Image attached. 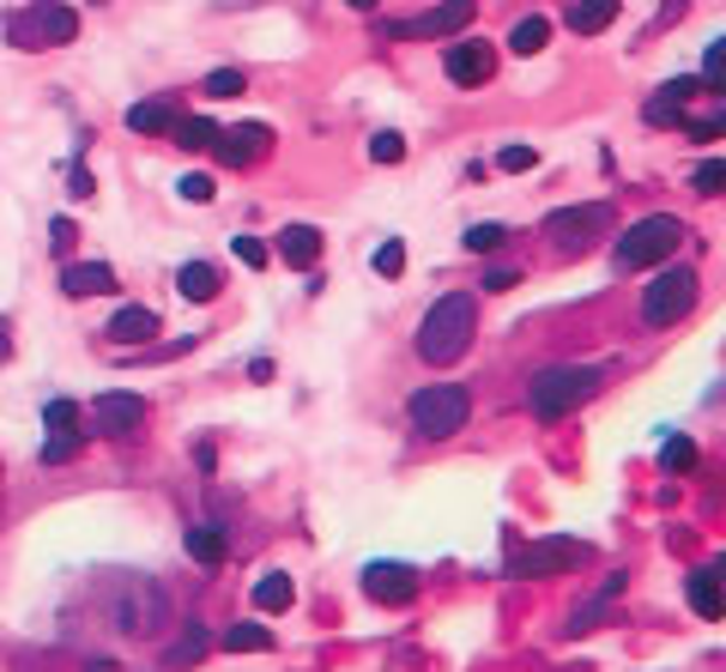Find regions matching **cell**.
Wrapping results in <instances>:
<instances>
[{
	"label": "cell",
	"instance_id": "27",
	"mask_svg": "<svg viewBox=\"0 0 726 672\" xmlns=\"http://www.w3.org/2000/svg\"><path fill=\"white\" fill-rule=\"evenodd\" d=\"M544 43H551V24H544L539 12H533V19H521V24L509 31V49H515V55H539Z\"/></svg>",
	"mask_w": 726,
	"mask_h": 672
},
{
	"label": "cell",
	"instance_id": "12",
	"mask_svg": "<svg viewBox=\"0 0 726 672\" xmlns=\"http://www.w3.org/2000/svg\"><path fill=\"white\" fill-rule=\"evenodd\" d=\"M91 424H97L103 436L139 431V424H146V400H139V394H97V400H91Z\"/></svg>",
	"mask_w": 726,
	"mask_h": 672
},
{
	"label": "cell",
	"instance_id": "1",
	"mask_svg": "<svg viewBox=\"0 0 726 672\" xmlns=\"http://www.w3.org/2000/svg\"><path fill=\"white\" fill-rule=\"evenodd\" d=\"M473 333H478V303L448 291L431 303V316H424V328H418V358L424 364H460Z\"/></svg>",
	"mask_w": 726,
	"mask_h": 672
},
{
	"label": "cell",
	"instance_id": "24",
	"mask_svg": "<svg viewBox=\"0 0 726 672\" xmlns=\"http://www.w3.org/2000/svg\"><path fill=\"white\" fill-rule=\"evenodd\" d=\"M176 122L182 115L170 110V103H134V110H127V127H134V134H170Z\"/></svg>",
	"mask_w": 726,
	"mask_h": 672
},
{
	"label": "cell",
	"instance_id": "44",
	"mask_svg": "<svg viewBox=\"0 0 726 672\" xmlns=\"http://www.w3.org/2000/svg\"><path fill=\"white\" fill-rule=\"evenodd\" d=\"M49 237H55V249H68V242H73V237H80V230H73V225H68V218H55V230H49Z\"/></svg>",
	"mask_w": 726,
	"mask_h": 672
},
{
	"label": "cell",
	"instance_id": "11",
	"mask_svg": "<svg viewBox=\"0 0 726 672\" xmlns=\"http://www.w3.org/2000/svg\"><path fill=\"white\" fill-rule=\"evenodd\" d=\"M443 73L454 85H490V73H497V49L490 43H478V37H466V43H454L448 55H443Z\"/></svg>",
	"mask_w": 726,
	"mask_h": 672
},
{
	"label": "cell",
	"instance_id": "23",
	"mask_svg": "<svg viewBox=\"0 0 726 672\" xmlns=\"http://www.w3.org/2000/svg\"><path fill=\"white\" fill-rule=\"evenodd\" d=\"M612 19H618V7H612V0H581V7H569V12H563V24H569V31H581V37L605 31Z\"/></svg>",
	"mask_w": 726,
	"mask_h": 672
},
{
	"label": "cell",
	"instance_id": "14",
	"mask_svg": "<svg viewBox=\"0 0 726 672\" xmlns=\"http://www.w3.org/2000/svg\"><path fill=\"white\" fill-rule=\"evenodd\" d=\"M212 649H218V637H212L206 624H182V637L170 642V649H164V672H188V666H200Z\"/></svg>",
	"mask_w": 726,
	"mask_h": 672
},
{
	"label": "cell",
	"instance_id": "32",
	"mask_svg": "<svg viewBox=\"0 0 726 672\" xmlns=\"http://www.w3.org/2000/svg\"><path fill=\"white\" fill-rule=\"evenodd\" d=\"M375 273H382V279H400V273H406V242H382V249H375Z\"/></svg>",
	"mask_w": 726,
	"mask_h": 672
},
{
	"label": "cell",
	"instance_id": "9",
	"mask_svg": "<svg viewBox=\"0 0 726 672\" xmlns=\"http://www.w3.org/2000/svg\"><path fill=\"white\" fill-rule=\"evenodd\" d=\"M581 558H588L581 539H533V546H521L509 558V576H557V570H569V564H581Z\"/></svg>",
	"mask_w": 726,
	"mask_h": 672
},
{
	"label": "cell",
	"instance_id": "26",
	"mask_svg": "<svg viewBox=\"0 0 726 672\" xmlns=\"http://www.w3.org/2000/svg\"><path fill=\"white\" fill-rule=\"evenodd\" d=\"M225 649L230 654H267L272 649V630L267 624H230L225 630Z\"/></svg>",
	"mask_w": 726,
	"mask_h": 672
},
{
	"label": "cell",
	"instance_id": "30",
	"mask_svg": "<svg viewBox=\"0 0 726 672\" xmlns=\"http://www.w3.org/2000/svg\"><path fill=\"white\" fill-rule=\"evenodd\" d=\"M49 436H85L80 431V406H73V400H49Z\"/></svg>",
	"mask_w": 726,
	"mask_h": 672
},
{
	"label": "cell",
	"instance_id": "36",
	"mask_svg": "<svg viewBox=\"0 0 726 672\" xmlns=\"http://www.w3.org/2000/svg\"><path fill=\"white\" fill-rule=\"evenodd\" d=\"M502 237H509L502 225H473V230H466V249H473V255H490Z\"/></svg>",
	"mask_w": 726,
	"mask_h": 672
},
{
	"label": "cell",
	"instance_id": "7",
	"mask_svg": "<svg viewBox=\"0 0 726 672\" xmlns=\"http://www.w3.org/2000/svg\"><path fill=\"white\" fill-rule=\"evenodd\" d=\"M696 303V273L691 267H666V273H654V286L642 291V321L647 328H672V321H684Z\"/></svg>",
	"mask_w": 726,
	"mask_h": 672
},
{
	"label": "cell",
	"instance_id": "40",
	"mask_svg": "<svg viewBox=\"0 0 726 672\" xmlns=\"http://www.w3.org/2000/svg\"><path fill=\"white\" fill-rule=\"evenodd\" d=\"M497 164H502V170H533L539 158H533V146H502Z\"/></svg>",
	"mask_w": 726,
	"mask_h": 672
},
{
	"label": "cell",
	"instance_id": "10",
	"mask_svg": "<svg viewBox=\"0 0 726 672\" xmlns=\"http://www.w3.org/2000/svg\"><path fill=\"white\" fill-rule=\"evenodd\" d=\"M363 593L375 606H412L418 600V570L412 564H363Z\"/></svg>",
	"mask_w": 726,
	"mask_h": 672
},
{
	"label": "cell",
	"instance_id": "37",
	"mask_svg": "<svg viewBox=\"0 0 726 672\" xmlns=\"http://www.w3.org/2000/svg\"><path fill=\"white\" fill-rule=\"evenodd\" d=\"M206 92H212V97H242V73L237 68H218L212 80H206Z\"/></svg>",
	"mask_w": 726,
	"mask_h": 672
},
{
	"label": "cell",
	"instance_id": "19",
	"mask_svg": "<svg viewBox=\"0 0 726 672\" xmlns=\"http://www.w3.org/2000/svg\"><path fill=\"white\" fill-rule=\"evenodd\" d=\"M466 24H473V7H431V12H418V19H412V31H424V37H460Z\"/></svg>",
	"mask_w": 726,
	"mask_h": 672
},
{
	"label": "cell",
	"instance_id": "2",
	"mask_svg": "<svg viewBox=\"0 0 726 672\" xmlns=\"http://www.w3.org/2000/svg\"><path fill=\"white\" fill-rule=\"evenodd\" d=\"M600 387H605L600 364H551V370H539L533 376V387H527V406H533V418L557 424V418H569L575 406H588Z\"/></svg>",
	"mask_w": 726,
	"mask_h": 672
},
{
	"label": "cell",
	"instance_id": "35",
	"mask_svg": "<svg viewBox=\"0 0 726 672\" xmlns=\"http://www.w3.org/2000/svg\"><path fill=\"white\" fill-rule=\"evenodd\" d=\"M80 448H85V436H49V443H43V461H49V467H61V461H73Z\"/></svg>",
	"mask_w": 726,
	"mask_h": 672
},
{
	"label": "cell",
	"instance_id": "13",
	"mask_svg": "<svg viewBox=\"0 0 726 672\" xmlns=\"http://www.w3.org/2000/svg\"><path fill=\"white\" fill-rule=\"evenodd\" d=\"M272 146V127L267 122H242L230 127V134H218V164H230V170H249L255 158Z\"/></svg>",
	"mask_w": 726,
	"mask_h": 672
},
{
	"label": "cell",
	"instance_id": "29",
	"mask_svg": "<svg viewBox=\"0 0 726 672\" xmlns=\"http://www.w3.org/2000/svg\"><path fill=\"white\" fill-rule=\"evenodd\" d=\"M660 467L666 473H691L696 467V443L691 436H666V443H660Z\"/></svg>",
	"mask_w": 726,
	"mask_h": 672
},
{
	"label": "cell",
	"instance_id": "3",
	"mask_svg": "<svg viewBox=\"0 0 726 672\" xmlns=\"http://www.w3.org/2000/svg\"><path fill=\"white\" fill-rule=\"evenodd\" d=\"M684 242V218H672V213H654V218H635V225L618 237V249H612V261H618V273H642V267H654V261H666L672 249Z\"/></svg>",
	"mask_w": 726,
	"mask_h": 672
},
{
	"label": "cell",
	"instance_id": "18",
	"mask_svg": "<svg viewBox=\"0 0 726 672\" xmlns=\"http://www.w3.org/2000/svg\"><path fill=\"white\" fill-rule=\"evenodd\" d=\"M110 333L122 345H146L152 333H158V316H152V309H139V303H127V309H115L110 316Z\"/></svg>",
	"mask_w": 726,
	"mask_h": 672
},
{
	"label": "cell",
	"instance_id": "33",
	"mask_svg": "<svg viewBox=\"0 0 726 672\" xmlns=\"http://www.w3.org/2000/svg\"><path fill=\"white\" fill-rule=\"evenodd\" d=\"M370 158L375 164H400V158H406V139H400L394 127H382V134L370 139Z\"/></svg>",
	"mask_w": 726,
	"mask_h": 672
},
{
	"label": "cell",
	"instance_id": "17",
	"mask_svg": "<svg viewBox=\"0 0 726 672\" xmlns=\"http://www.w3.org/2000/svg\"><path fill=\"white\" fill-rule=\"evenodd\" d=\"M279 255L291 267H315L321 261V230L315 225H284L279 230Z\"/></svg>",
	"mask_w": 726,
	"mask_h": 672
},
{
	"label": "cell",
	"instance_id": "16",
	"mask_svg": "<svg viewBox=\"0 0 726 672\" xmlns=\"http://www.w3.org/2000/svg\"><path fill=\"white\" fill-rule=\"evenodd\" d=\"M110 286H115V273L103 261H68L61 267V291L68 297H103Z\"/></svg>",
	"mask_w": 726,
	"mask_h": 672
},
{
	"label": "cell",
	"instance_id": "25",
	"mask_svg": "<svg viewBox=\"0 0 726 672\" xmlns=\"http://www.w3.org/2000/svg\"><path fill=\"white\" fill-rule=\"evenodd\" d=\"M170 134H176V146H182V152H206V146H218V127L206 122V115H182Z\"/></svg>",
	"mask_w": 726,
	"mask_h": 672
},
{
	"label": "cell",
	"instance_id": "15",
	"mask_svg": "<svg viewBox=\"0 0 726 672\" xmlns=\"http://www.w3.org/2000/svg\"><path fill=\"white\" fill-rule=\"evenodd\" d=\"M696 85L703 80H672V85H660V97H647V122L654 127H678L684 122V97H696Z\"/></svg>",
	"mask_w": 726,
	"mask_h": 672
},
{
	"label": "cell",
	"instance_id": "39",
	"mask_svg": "<svg viewBox=\"0 0 726 672\" xmlns=\"http://www.w3.org/2000/svg\"><path fill=\"white\" fill-rule=\"evenodd\" d=\"M230 249H237L242 267H267V242H261V237H237Z\"/></svg>",
	"mask_w": 726,
	"mask_h": 672
},
{
	"label": "cell",
	"instance_id": "45",
	"mask_svg": "<svg viewBox=\"0 0 726 672\" xmlns=\"http://www.w3.org/2000/svg\"><path fill=\"white\" fill-rule=\"evenodd\" d=\"M7 358H12V328L0 321V364H7Z\"/></svg>",
	"mask_w": 726,
	"mask_h": 672
},
{
	"label": "cell",
	"instance_id": "42",
	"mask_svg": "<svg viewBox=\"0 0 726 672\" xmlns=\"http://www.w3.org/2000/svg\"><path fill=\"white\" fill-rule=\"evenodd\" d=\"M509 286H521L515 267H490V273H485V291H509Z\"/></svg>",
	"mask_w": 726,
	"mask_h": 672
},
{
	"label": "cell",
	"instance_id": "38",
	"mask_svg": "<svg viewBox=\"0 0 726 672\" xmlns=\"http://www.w3.org/2000/svg\"><path fill=\"white\" fill-rule=\"evenodd\" d=\"M703 80H708V85H726V37L703 55Z\"/></svg>",
	"mask_w": 726,
	"mask_h": 672
},
{
	"label": "cell",
	"instance_id": "6",
	"mask_svg": "<svg viewBox=\"0 0 726 672\" xmlns=\"http://www.w3.org/2000/svg\"><path fill=\"white\" fill-rule=\"evenodd\" d=\"M466 418H473V400L454 382H436V387H418V394H412V424H418V436H431V443L454 436Z\"/></svg>",
	"mask_w": 726,
	"mask_h": 672
},
{
	"label": "cell",
	"instance_id": "34",
	"mask_svg": "<svg viewBox=\"0 0 726 672\" xmlns=\"http://www.w3.org/2000/svg\"><path fill=\"white\" fill-rule=\"evenodd\" d=\"M684 127H691L696 139H715V134H726V103H715V110H708V115H691V122H684Z\"/></svg>",
	"mask_w": 726,
	"mask_h": 672
},
{
	"label": "cell",
	"instance_id": "28",
	"mask_svg": "<svg viewBox=\"0 0 726 672\" xmlns=\"http://www.w3.org/2000/svg\"><path fill=\"white\" fill-rule=\"evenodd\" d=\"M255 606H261V612H284V606H291V576L267 570L261 581H255Z\"/></svg>",
	"mask_w": 726,
	"mask_h": 672
},
{
	"label": "cell",
	"instance_id": "46",
	"mask_svg": "<svg viewBox=\"0 0 726 672\" xmlns=\"http://www.w3.org/2000/svg\"><path fill=\"white\" fill-rule=\"evenodd\" d=\"M708 576H715V581H726V558H715V570H708Z\"/></svg>",
	"mask_w": 726,
	"mask_h": 672
},
{
	"label": "cell",
	"instance_id": "31",
	"mask_svg": "<svg viewBox=\"0 0 726 672\" xmlns=\"http://www.w3.org/2000/svg\"><path fill=\"white\" fill-rule=\"evenodd\" d=\"M691 183H696V194H726V164L720 158H703L691 170Z\"/></svg>",
	"mask_w": 726,
	"mask_h": 672
},
{
	"label": "cell",
	"instance_id": "21",
	"mask_svg": "<svg viewBox=\"0 0 726 672\" xmlns=\"http://www.w3.org/2000/svg\"><path fill=\"white\" fill-rule=\"evenodd\" d=\"M225 551H230L225 527H212V521L188 527V558H194V564H206V570H218V564H225Z\"/></svg>",
	"mask_w": 726,
	"mask_h": 672
},
{
	"label": "cell",
	"instance_id": "22",
	"mask_svg": "<svg viewBox=\"0 0 726 672\" xmlns=\"http://www.w3.org/2000/svg\"><path fill=\"white\" fill-rule=\"evenodd\" d=\"M176 286H182V297H188V303H212L225 279H218V267H206V261H188V267L176 273Z\"/></svg>",
	"mask_w": 726,
	"mask_h": 672
},
{
	"label": "cell",
	"instance_id": "43",
	"mask_svg": "<svg viewBox=\"0 0 726 672\" xmlns=\"http://www.w3.org/2000/svg\"><path fill=\"white\" fill-rule=\"evenodd\" d=\"M85 194H97V188H91V170L80 164V170H73V200H85Z\"/></svg>",
	"mask_w": 726,
	"mask_h": 672
},
{
	"label": "cell",
	"instance_id": "4",
	"mask_svg": "<svg viewBox=\"0 0 726 672\" xmlns=\"http://www.w3.org/2000/svg\"><path fill=\"white\" fill-rule=\"evenodd\" d=\"M103 600H110L115 630H127V637H152L164 624V612H170V600H164V588L152 576H122Z\"/></svg>",
	"mask_w": 726,
	"mask_h": 672
},
{
	"label": "cell",
	"instance_id": "8",
	"mask_svg": "<svg viewBox=\"0 0 726 672\" xmlns=\"http://www.w3.org/2000/svg\"><path fill=\"white\" fill-rule=\"evenodd\" d=\"M612 230V206L605 200H588V206H557L551 218H544V237L557 242V249H588L593 237H605Z\"/></svg>",
	"mask_w": 726,
	"mask_h": 672
},
{
	"label": "cell",
	"instance_id": "5",
	"mask_svg": "<svg viewBox=\"0 0 726 672\" xmlns=\"http://www.w3.org/2000/svg\"><path fill=\"white\" fill-rule=\"evenodd\" d=\"M7 37L19 49H61L80 37V12L73 7H19V12H7Z\"/></svg>",
	"mask_w": 726,
	"mask_h": 672
},
{
	"label": "cell",
	"instance_id": "41",
	"mask_svg": "<svg viewBox=\"0 0 726 672\" xmlns=\"http://www.w3.org/2000/svg\"><path fill=\"white\" fill-rule=\"evenodd\" d=\"M182 200H212V176H200V170H194V176H182Z\"/></svg>",
	"mask_w": 726,
	"mask_h": 672
},
{
	"label": "cell",
	"instance_id": "20",
	"mask_svg": "<svg viewBox=\"0 0 726 672\" xmlns=\"http://www.w3.org/2000/svg\"><path fill=\"white\" fill-rule=\"evenodd\" d=\"M684 600H691V612H703V618H720L726 612V593H720V581L708 576V570L684 576Z\"/></svg>",
	"mask_w": 726,
	"mask_h": 672
}]
</instances>
